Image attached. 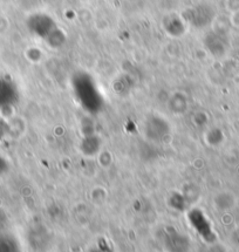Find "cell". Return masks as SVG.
<instances>
[{
	"label": "cell",
	"mask_w": 239,
	"mask_h": 252,
	"mask_svg": "<svg viewBox=\"0 0 239 252\" xmlns=\"http://www.w3.org/2000/svg\"><path fill=\"white\" fill-rule=\"evenodd\" d=\"M164 244L169 252H186L189 239L175 227H167L164 230Z\"/></svg>",
	"instance_id": "cell-1"
}]
</instances>
